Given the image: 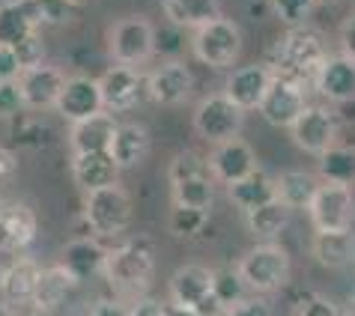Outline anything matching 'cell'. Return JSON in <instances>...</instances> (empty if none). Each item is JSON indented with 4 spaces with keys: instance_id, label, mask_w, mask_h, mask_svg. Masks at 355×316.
I'll use <instances>...</instances> for the list:
<instances>
[{
    "instance_id": "obj_45",
    "label": "cell",
    "mask_w": 355,
    "mask_h": 316,
    "mask_svg": "<svg viewBox=\"0 0 355 316\" xmlns=\"http://www.w3.org/2000/svg\"><path fill=\"white\" fill-rule=\"evenodd\" d=\"M340 45H343V54L355 60V15L347 18V24L340 27Z\"/></svg>"
},
{
    "instance_id": "obj_7",
    "label": "cell",
    "mask_w": 355,
    "mask_h": 316,
    "mask_svg": "<svg viewBox=\"0 0 355 316\" xmlns=\"http://www.w3.org/2000/svg\"><path fill=\"white\" fill-rule=\"evenodd\" d=\"M242 116H245V111L239 105H233L224 93H215V96H206L203 102L197 105L194 128L203 141L221 143V141H230V137H239Z\"/></svg>"
},
{
    "instance_id": "obj_11",
    "label": "cell",
    "mask_w": 355,
    "mask_h": 316,
    "mask_svg": "<svg viewBox=\"0 0 355 316\" xmlns=\"http://www.w3.org/2000/svg\"><path fill=\"white\" fill-rule=\"evenodd\" d=\"M98 90L105 111H132L146 93V78L137 72V66L116 63L98 78Z\"/></svg>"
},
{
    "instance_id": "obj_44",
    "label": "cell",
    "mask_w": 355,
    "mask_h": 316,
    "mask_svg": "<svg viewBox=\"0 0 355 316\" xmlns=\"http://www.w3.org/2000/svg\"><path fill=\"white\" fill-rule=\"evenodd\" d=\"M129 316H167V304L155 299H137L129 308Z\"/></svg>"
},
{
    "instance_id": "obj_8",
    "label": "cell",
    "mask_w": 355,
    "mask_h": 316,
    "mask_svg": "<svg viewBox=\"0 0 355 316\" xmlns=\"http://www.w3.org/2000/svg\"><path fill=\"white\" fill-rule=\"evenodd\" d=\"M212 283H215V272H209L206 265H182V269H176L173 278H171L173 304H180V308H194L203 316L224 313L218 299L212 295Z\"/></svg>"
},
{
    "instance_id": "obj_36",
    "label": "cell",
    "mask_w": 355,
    "mask_h": 316,
    "mask_svg": "<svg viewBox=\"0 0 355 316\" xmlns=\"http://www.w3.org/2000/svg\"><path fill=\"white\" fill-rule=\"evenodd\" d=\"M212 179V167H209V158L197 155V152H180L171 161V182H182V179Z\"/></svg>"
},
{
    "instance_id": "obj_26",
    "label": "cell",
    "mask_w": 355,
    "mask_h": 316,
    "mask_svg": "<svg viewBox=\"0 0 355 316\" xmlns=\"http://www.w3.org/2000/svg\"><path fill=\"white\" fill-rule=\"evenodd\" d=\"M146 150H150V134H146L144 125L125 123V125L114 128V137H111L107 152L114 155V161L120 164V170H125V167H135L146 155Z\"/></svg>"
},
{
    "instance_id": "obj_15",
    "label": "cell",
    "mask_w": 355,
    "mask_h": 316,
    "mask_svg": "<svg viewBox=\"0 0 355 316\" xmlns=\"http://www.w3.org/2000/svg\"><path fill=\"white\" fill-rule=\"evenodd\" d=\"M191 87H194L191 72L176 60L162 63L150 78H146V93H150V98L159 105H167V107L182 105L185 98L191 96Z\"/></svg>"
},
{
    "instance_id": "obj_28",
    "label": "cell",
    "mask_w": 355,
    "mask_h": 316,
    "mask_svg": "<svg viewBox=\"0 0 355 316\" xmlns=\"http://www.w3.org/2000/svg\"><path fill=\"white\" fill-rule=\"evenodd\" d=\"M355 254V239L349 230H317L313 239V256L329 265V269H340L347 265Z\"/></svg>"
},
{
    "instance_id": "obj_13",
    "label": "cell",
    "mask_w": 355,
    "mask_h": 316,
    "mask_svg": "<svg viewBox=\"0 0 355 316\" xmlns=\"http://www.w3.org/2000/svg\"><path fill=\"white\" fill-rule=\"evenodd\" d=\"M57 111L60 116H66L69 123H78V120H87L93 114H102L105 105H102V90H98V81L93 78H84V75H75V78H66L60 98H57Z\"/></svg>"
},
{
    "instance_id": "obj_47",
    "label": "cell",
    "mask_w": 355,
    "mask_h": 316,
    "mask_svg": "<svg viewBox=\"0 0 355 316\" xmlns=\"http://www.w3.org/2000/svg\"><path fill=\"white\" fill-rule=\"evenodd\" d=\"M15 170H18V161H15V155L9 152V150H3V146H0V182L12 179V176H15Z\"/></svg>"
},
{
    "instance_id": "obj_22",
    "label": "cell",
    "mask_w": 355,
    "mask_h": 316,
    "mask_svg": "<svg viewBox=\"0 0 355 316\" xmlns=\"http://www.w3.org/2000/svg\"><path fill=\"white\" fill-rule=\"evenodd\" d=\"M227 194H230V200L239 206V209L248 215L254 209H260V206L278 200V185L266 170H251L248 176H242L239 182H230L227 185Z\"/></svg>"
},
{
    "instance_id": "obj_42",
    "label": "cell",
    "mask_w": 355,
    "mask_h": 316,
    "mask_svg": "<svg viewBox=\"0 0 355 316\" xmlns=\"http://www.w3.org/2000/svg\"><path fill=\"white\" fill-rule=\"evenodd\" d=\"M224 316H272V308L263 299H248V295H245L242 301H236L233 308H227Z\"/></svg>"
},
{
    "instance_id": "obj_33",
    "label": "cell",
    "mask_w": 355,
    "mask_h": 316,
    "mask_svg": "<svg viewBox=\"0 0 355 316\" xmlns=\"http://www.w3.org/2000/svg\"><path fill=\"white\" fill-rule=\"evenodd\" d=\"M212 197H215L212 179H203V176H197V179L173 182V203L176 206H191V209H206V212H209Z\"/></svg>"
},
{
    "instance_id": "obj_19",
    "label": "cell",
    "mask_w": 355,
    "mask_h": 316,
    "mask_svg": "<svg viewBox=\"0 0 355 316\" xmlns=\"http://www.w3.org/2000/svg\"><path fill=\"white\" fill-rule=\"evenodd\" d=\"M39 30V12L33 0H9L0 3V45L15 48Z\"/></svg>"
},
{
    "instance_id": "obj_9",
    "label": "cell",
    "mask_w": 355,
    "mask_h": 316,
    "mask_svg": "<svg viewBox=\"0 0 355 316\" xmlns=\"http://www.w3.org/2000/svg\"><path fill=\"white\" fill-rule=\"evenodd\" d=\"M352 191L349 185H334V182H320L308 203V215L317 230H349L352 224Z\"/></svg>"
},
{
    "instance_id": "obj_46",
    "label": "cell",
    "mask_w": 355,
    "mask_h": 316,
    "mask_svg": "<svg viewBox=\"0 0 355 316\" xmlns=\"http://www.w3.org/2000/svg\"><path fill=\"white\" fill-rule=\"evenodd\" d=\"M90 316H129V308H123L120 301L105 299V301H98V304H96Z\"/></svg>"
},
{
    "instance_id": "obj_18",
    "label": "cell",
    "mask_w": 355,
    "mask_h": 316,
    "mask_svg": "<svg viewBox=\"0 0 355 316\" xmlns=\"http://www.w3.org/2000/svg\"><path fill=\"white\" fill-rule=\"evenodd\" d=\"M317 90L329 98V102H352L355 98V60L347 54L340 57H325V63L317 72Z\"/></svg>"
},
{
    "instance_id": "obj_2",
    "label": "cell",
    "mask_w": 355,
    "mask_h": 316,
    "mask_svg": "<svg viewBox=\"0 0 355 316\" xmlns=\"http://www.w3.org/2000/svg\"><path fill=\"white\" fill-rule=\"evenodd\" d=\"M153 269H155V260H153L150 242L135 239L107 251L102 274L120 295H141L153 281Z\"/></svg>"
},
{
    "instance_id": "obj_38",
    "label": "cell",
    "mask_w": 355,
    "mask_h": 316,
    "mask_svg": "<svg viewBox=\"0 0 355 316\" xmlns=\"http://www.w3.org/2000/svg\"><path fill=\"white\" fill-rule=\"evenodd\" d=\"M39 24H63L75 15V0H33Z\"/></svg>"
},
{
    "instance_id": "obj_23",
    "label": "cell",
    "mask_w": 355,
    "mask_h": 316,
    "mask_svg": "<svg viewBox=\"0 0 355 316\" xmlns=\"http://www.w3.org/2000/svg\"><path fill=\"white\" fill-rule=\"evenodd\" d=\"M105 256H107V251L98 242H93V239H75V242H69L63 248L60 265L69 274H72L78 283H81V281L93 278V274H98L105 269Z\"/></svg>"
},
{
    "instance_id": "obj_34",
    "label": "cell",
    "mask_w": 355,
    "mask_h": 316,
    "mask_svg": "<svg viewBox=\"0 0 355 316\" xmlns=\"http://www.w3.org/2000/svg\"><path fill=\"white\" fill-rule=\"evenodd\" d=\"M245 290H248V283L242 281L239 272H215V283H212V295L218 299L221 310L233 308L236 301L245 299Z\"/></svg>"
},
{
    "instance_id": "obj_35",
    "label": "cell",
    "mask_w": 355,
    "mask_h": 316,
    "mask_svg": "<svg viewBox=\"0 0 355 316\" xmlns=\"http://www.w3.org/2000/svg\"><path fill=\"white\" fill-rule=\"evenodd\" d=\"M206 209H191V206H176L171 209V233L180 239H191L206 227Z\"/></svg>"
},
{
    "instance_id": "obj_30",
    "label": "cell",
    "mask_w": 355,
    "mask_h": 316,
    "mask_svg": "<svg viewBox=\"0 0 355 316\" xmlns=\"http://www.w3.org/2000/svg\"><path fill=\"white\" fill-rule=\"evenodd\" d=\"M275 185H278V200L287 203L290 209H308L313 191L320 188L317 176H311V173H304V170H287V173H281L278 179H275Z\"/></svg>"
},
{
    "instance_id": "obj_21",
    "label": "cell",
    "mask_w": 355,
    "mask_h": 316,
    "mask_svg": "<svg viewBox=\"0 0 355 316\" xmlns=\"http://www.w3.org/2000/svg\"><path fill=\"white\" fill-rule=\"evenodd\" d=\"M36 239V212L24 203L0 209V251H18Z\"/></svg>"
},
{
    "instance_id": "obj_4",
    "label": "cell",
    "mask_w": 355,
    "mask_h": 316,
    "mask_svg": "<svg viewBox=\"0 0 355 316\" xmlns=\"http://www.w3.org/2000/svg\"><path fill=\"white\" fill-rule=\"evenodd\" d=\"M236 272L242 274V281L248 283V290L257 292H272L278 286L287 283L290 278V256L278 245H257L239 260Z\"/></svg>"
},
{
    "instance_id": "obj_49",
    "label": "cell",
    "mask_w": 355,
    "mask_h": 316,
    "mask_svg": "<svg viewBox=\"0 0 355 316\" xmlns=\"http://www.w3.org/2000/svg\"><path fill=\"white\" fill-rule=\"evenodd\" d=\"M0 316H15V310L9 308V304H3V301H0Z\"/></svg>"
},
{
    "instance_id": "obj_27",
    "label": "cell",
    "mask_w": 355,
    "mask_h": 316,
    "mask_svg": "<svg viewBox=\"0 0 355 316\" xmlns=\"http://www.w3.org/2000/svg\"><path fill=\"white\" fill-rule=\"evenodd\" d=\"M39 274H42V265L36 260H15L0 278V290L9 301H31L39 283Z\"/></svg>"
},
{
    "instance_id": "obj_14",
    "label": "cell",
    "mask_w": 355,
    "mask_h": 316,
    "mask_svg": "<svg viewBox=\"0 0 355 316\" xmlns=\"http://www.w3.org/2000/svg\"><path fill=\"white\" fill-rule=\"evenodd\" d=\"M209 167H212L215 179L230 185V182H239L242 176H248L251 170H257V158H254V150L248 141L230 137V141L215 143V152L209 155Z\"/></svg>"
},
{
    "instance_id": "obj_40",
    "label": "cell",
    "mask_w": 355,
    "mask_h": 316,
    "mask_svg": "<svg viewBox=\"0 0 355 316\" xmlns=\"http://www.w3.org/2000/svg\"><path fill=\"white\" fill-rule=\"evenodd\" d=\"M27 107L24 102V93H21V84L15 81H0V116H15Z\"/></svg>"
},
{
    "instance_id": "obj_29",
    "label": "cell",
    "mask_w": 355,
    "mask_h": 316,
    "mask_svg": "<svg viewBox=\"0 0 355 316\" xmlns=\"http://www.w3.org/2000/svg\"><path fill=\"white\" fill-rule=\"evenodd\" d=\"M162 9L176 27H194V30L221 15L218 0H162Z\"/></svg>"
},
{
    "instance_id": "obj_48",
    "label": "cell",
    "mask_w": 355,
    "mask_h": 316,
    "mask_svg": "<svg viewBox=\"0 0 355 316\" xmlns=\"http://www.w3.org/2000/svg\"><path fill=\"white\" fill-rule=\"evenodd\" d=\"M167 316H203V313L194 310V308H180V304H173V308H167Z\"/></svg>"
},
{
    "instance_id": "obj_17",
    "label": "cell",
    "mask_w": 355,
    "mask_h": 316,
    "mask_svg": "<svg viewBox=\"0 0 355 316\" xmlns=\"http://www.w3.org/2000/svg\"><path fill=\"white\" fill-rule=\"evenodd\" d=\"M18 84H21V93H24V102L27 107H54L57 98H60V90L66 84V75L60 72L57 66H33V69H24L18 75Z\"/></svg>"
},
{
    "instance_id": "obj_43",
    "label": "cell",
    "mask_w": 355,
    "mask_h": 316,
    "mask_svg": "<svg viewBox=\"0 0 355 316\" xmlns=\"http://www.w3.org/2000/svg\"><path fill=\"white\" fill-rule=\"evenodd\" d=\"M18 75H21V63H18L15 51L0 45V81H15Z\"/></svg>"
},
{
    "instance_id": "obj_24",
    "label": "cell",
    "mask_w": 355,
    "mask_h": 316,
    "mask_svg": "<svg viewBox=\"0 0 355 316\" xmlns=\"http://www.w3.org/2000/svg\"><path fill=\"white\" fill-rule=\"evenodd\" d=\"M75 286H78V281L63 269L60 263H57V265H51V269H42L31 304L42 313H51L54 308H60V304L69 299V292H72Z\"/></svg>"
},
{
    "instance_id": "obj_20",
    "label": "cell",
    "mask_w": 355,
    "mask_h": 316,
    "mask_svg": "<svg viewBox=\"0 0 355 316\" xmlns=\"http://www.w3.org/2000/svg\"><path fill=\"white\" fill-rule=\"evenodd\" d=\"M72 173H75V182L90 194L96 188H105V185H114L116 173H120V164L114 161V155L107 150H102V152H75Z\"/></svg>"
},
{
    "instance_id": "obj_41",
    "label": "cell",
    "mask_w": 355,
    "mask_h": 316,
    "mask_svg": "<svg viewBox=\"0 0 355 316\" xmlns=\"http://www.w3.org/2000/svg\"><path fill=\"white\" fill-rule=\"evenodd\" d=\"M295 316H340V310H338V304L322 299V295H311V299H304L299 304V313Z\"/></svg>"
},
{
    "instance_id": "obj_25",
    "label": "cell",
    "mask_w": 355,
    "mask_h": 316,
    "mask_svg": "<svg viewBox=\"0 0 355 316\" xmlns=\"http://www.w3.org/2000/svg\"><path fill=\"white\" fill-rule=\"evenodd\" d=\"M116 123L111 120V114H93L87 120L72 123V150L75 152H102L111 146Z\"/></svg>"
},
{
    "instance_id": "obj_1",
    "label": "cell",
    "mask_w": 355,
    "mask_h": 316,
    "mask_svg": "<svg viewBox=\"0 0 355 316\" xmlns=\"http://www.w3.org/2000/svg\"><path fill=\"white\" fill-rule=\"evenodd\" d=\"M325 63V45L317 33L311 30H293L275 45L269 72L275 78L299 84L302 90L308 84H317V72Z\"/></svg>"
},
{
    "instance_id": "obj_16",
    "label": "cell",
    "mask_w": 355,
    "mask_h": 316,
    "mask_svg": "<svg viewBox=\"0 0 355 316\" xmlns=\"http://www.w3.org/2000/svg\"><path fill=\"white\" fill-rule=\"evenodd\" d=\"M272 84V72L266 66H242L227 78V87H224V96L230 98L233 105H239L242 111H257L263 105V96Z\"/></svg>"
},
{
    "instance_id": "obj_12",
    "label": "cell",
    "mask_w": 355,
    "mask_h": 316,
    "mask_svg": "<svg viewBox=\"0 0 355 316\" xmlns=\"http://www.w3.org/2000/svg\"><path fill=\"white\" fill-rule=\"evenodd\" d=\"M304 90L293 81H284V78H275L272 75V84L263 96V105L257 111L263 114V120L269 125H278V128H290L295 123V116L304 111Z\"/></svg>"
},
{
    "instance_id": "obj_50",
    "label": "cell",
    "mask_w": 355,
    "mask_h": 316,
    "mask_svg": "<svg viewBox=\"0 0 355 316\" xmlns=\"http://www.w3.org/2000/svg\"><path fill=\"white\" fill-rule=\"evenodd\" d=\"M33 316H45V313H42V310H36V313H33Z\"/></svg>"
},
{
    "instance_id": "obj_6",
    "label": "cell",
    "mask_w": 355,
    "mask_h": 316,
    "mask_svg": "<svg viewBox=\"0 0 355 316\" xmlns=\"http://www.w3.org/2000/svg\"><path fill=\"white\" fill-rule=\"evenodd\" d=\"M107 51L123 66H141L155 51V30L146 18H123L107 33Z\"/></svg>"
},
{
    "instance_id": "obj_32",
    "label": "cell",
    "mask_w": 355,
    "mask_h": 316,
    "mask_svg": "<svg viewBox=\"0 0 355 316\" xmlns=\"http://www.w3.org/2000/svg\"><path fill=\"white\" fill-rule=\"evenodd\" d=\"M245 218H248V230L254 236H260V239H275V236H281L284 230H287L290 206L281 203V200H272V203L260 206V209L248 212Z\"/></svg>"
},
{
    "instance_id": "obj_3",
    "label": "cell",
    "mask_w": 355,
    "mask_h": 316,
    "mask_svg": "<svg viewBox=\"0 0 355 316\" xmlns=\"http://www.w3.org/2000/svg\"><path fill=\"white\" fill-rule=\"evenodd\" d=\"M191 48H194V57L200 63L215 66V69H227L239 60L242 30H239V24L230 21V18L218 15V18H212V21L197 27Z\"/></svg>"
},
{
    "instance_id": "obj_37",
    "label": "cell",
    "mask_w": 355,
    "mask_h": 316,
    "mask_svg": "<svg viewBox=\"0 0 355 316\" xmlns=\"http://www.w3.org/2000/svg\"><path fill=\"white\" fill-rule=\"evenodd\" d=\"M313 3H317V0H272V9L284 24L299 27L308 21V15L313 12Z\"/></svg>"
},
{
    "instance_id": "obj_10",
    "label": "cell",
    "mask_w": 355,
    "mask_h": 316,
    "mask_svg": "<svg viewBox=\"0 0 355 316\" xmlns=\"http://www.w3.org/2000/svg\"><path fill=\"white\" fill-rule=\"evenodd\" d=\"M293 143L299 146L302 152L311 155H322L329 146H334V137H338V116L325 107H304V111L295 116V123L290 125Z\"/></svg>"
},
{
    "instance_id": "obj_39",
    "label": "cell",
    "mask_w": 355,
    "mask_h": 316,
    "mask_svg": "<svg viewBox=\"0 0 355 316\" xmlns=\"http://www.w3.org/2000/svg\"><path fill=\"white\" fill-rule=\"evenodd\" d=\"M12 51L18 57V63H21V72H24V69H33V66L45 63V42H42V36H39V33H31L24 42H18Z\"/></svg>"
},
{
    "instance_id": "obj_31",
    "label": "cell",
    "mask_w": 355,
    "mask_h": 316,
    "mask_svg": "<svg viewBox=\"0 0 355 316\" xmlns=\"http://www.w3.org/2000/svg\"><path fill=\"white\" fill-rule=\"evenodd\" d=\"M320 176L322 182L334 185H355V146H329L320 155Z\"/></svg>"
},
{
    "instance_id": "obj_5",
    "label": "cell",
    "mask_w": 355,
    "mask_h": 316,
    "mask_svg": "<svg viewBox=\"0 0 355 316\" xmlns=\"http://www.w3.org/2000/svg\"><path fill=\"white\" fill-rule=\"evenodd\" d=\"M132 215V200L120 185H105V188H96L87 194L84 203V218L93 227L96 236H116L125 230Z\"/></svg>"
}]
</instances>
